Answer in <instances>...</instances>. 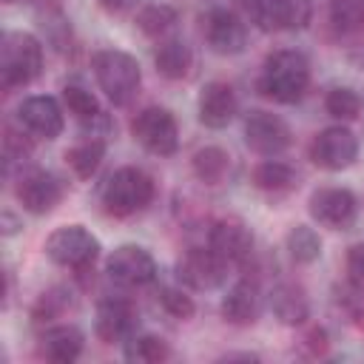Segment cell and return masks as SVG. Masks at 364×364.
<instances>
[{
	"label": "cell",
	"instance_id": "30bf717a",
	"mask_svg": "<svg viewBox=\"0 0 364 364\" xmlns=\"http://www.w3.org/2000/svg\"><path fill=\"white\" fill-rule=\"evenodd\" d=\"M105 270H108V276L117 284H125V287H142V284H151L156 279V262L139 245H122V247H117L108 256Z\"/></svg>",
	"mask_w": 364,
	"mask_h": 364
},
{
	"label": "cell",
	"instance_id": "ffe728a7",
	"mask_svg": "<svg viewBox=\"0 0 364 364\" xmlns=\"http://www.w3.org/2000/svg\"><path fill=\"white\" fill-rule=\"evenodd\" d=\"M82 347H85V336L74 327V324H57V327H48L40 338V350L48 361L54 364H71L82 355Z\"/></svg>",
	"mask_w": 364,
	"mask_h": 364
},
{
	"label": "cell",
	"instance_id": "5bb4252c",
	"mask_svg": "<svg viewBox=\"0 0 364 364\" xmlns=\"http://www.w3.org/2000/svg\"><path fill=\"white\" fill-rule=\"evenodd\" d=\"M17 119H20V125H23L28 134H34V136H40V139H54V136H60L63 122H65L60 102H57L54 97H46V94H34V97L23 100L20 108H17Z\"/></svg>",
	"mask_w": 364,
	"mask_h": 364
},
{
	"label": "cell",
	"instance_id": "52a82bcc",
	"mask_svg": "<svg viewBox=\"0 0 364 364\" xmlns=\"http://www.w3.org/2000/svg\"><path fill=\"white\" fill-rule=\"evenodd\" d=\"M247 14L262 31H296L313 17V0H247Z\"/></svg>",
	"mask_w": 364,
	"mask_h": 364
},
{
	"label": "cell",
	"instance_id": "1f68e13d",
	"mask_svg": "<svg viewBox=\"0 0 364 364\" xmlns=\"http://www.w3.org/2000/svg\"><path fill=\"white\" fill-rule=\"evenodd\" d=\"M324 108L336 119H355L361 114V97L353 88H333L324 97Z\"/></svg>",
	"mask_w": 364,
	"mask_h": 364
},
{
	"label": "cell",
	"instance_id": "44dd1931",
	"mask_svg": "<svg viewBox=\"0 0 364 364\" xmlns=\"http://www.w3.org/2000/svg\"><path fill=\"white\" fill-rule=\"evenodd\" d=\"M267 301H270L273 316H276L282 324L296 327V324H304L307 316H310V301H307L304 290H301L299 284H293V282L276 284V287L270 290V299H267Z\"/></svg>",
	"mask_w": 364,
	"mask_h": 364
},
{
	"label": "cell",
	"instance_id": "2e32d148",
	"mask_svg": "<svg viewBox=\"0 0 364 364\" xmlns=\"http://www.w3.org/2000/svg\"><path fill=\"white\" fill-rule=\"evenodd\" d=\"M17 199L28 213H48L63 199V182L48 171H31L17 182Z\"/></svg>",
	"mask_w": 364,
	"mask_h": 364
},
{
	"label": "cell",
	"instance_id": "603a6c76",
	"mask_svg": "<svg viewBox=\"0 0 364 364\" xmlns=\"http://www.w3.org/2000/svg\"><path fill=\"white\" fill-rule=\"evenodd\" d=\"M102 156H105V139L102 136H94V134L65 151V162L71 165V171L80 179L94 176L97 168H100V162H102Z\"/></svg>",
	"mask_w": 364,
	"mask_h": 364
},
{
	"label": "cell",
	"instance_id": "ac0fdd59",
	"mask_svg": "<svg viewBox=\"0 0 364 364\" xmlns=\"http://www.w3.org/2000/svg\"><path fill=\"white\" fill-rule=\"evenodd\" d=\"M196 108H199V122L202 125H208V128H225L236 117V108H239L236 91L228 82L213 80V82H208L202 88Z\"/></svg>",
	"mask_w": 364,
	"mask_h": 364
},
{
	"label": "cell",
	"instance_id": "7c38bea8",
	"mask_svg": "<svg viewBox=\"0 0 364 364\" xmlns=\"http://www.w3.org/2000/svg\"><path fill=\"white\" fill-rule=\"evenodd\" d=\"M225 270H228V262H222L210 247H191L176 264L179 282L193 290L219 287L225 282Z\"/></svg>",
	"mask_w": 364,
	"mask_h": 364
},
{
	"label": "cell",
	"instance_id": "3957f363",
	"mask_svg": "<svg viewBox=\"0 0 364 364\" xmlns=\"http://www.w3.org/2000/svg\"><path fill=\"white\" fill-rule=\"evenodd\" d=\"M94 77L97 85L102 88V94L114 102V105H128L142 82V71L139 63L117 48H105L94 54Z\"/></svg>",
	"mask_w": 364,
	"mask_h": 364
},
{
	"label": "cell",
	"instance_id": "f546056e",
	"mask_svg": "<svg viewBox=\"0 0 364 364\" xmlns=\"http://www.w3.org/2000/svg\"><path fill=\"white\" fill-rule=\"evenodd\" d=\"M68 307H71V290H65V287H51V290H46V293L37 299V304L31 307V318H34V324H48V321L60 318Z\"/></svg>",
	"mask_w": 364,
	"mask_h": 364
},
{
	"label": "cell",
	"instance_id": "4fadbf2b",
	"mask_svg": "<svg viewBox=\"0 0 364 364\" xmlns=\"http://www.w3.org/2000/svg\"><path fill=\"white\" fill-rule=\"evenodd\" d=\"M208 247L228 264H245L253 253V236L239 219H219L210 228Z\"/></svg>",
	"mask_w": 364,
	"mask_h": 364
},
{
	"label": "cell",
	"instance_id": "d6986e66",
	"mask_svg": "<svg viewBox=\"0 0 364 364\" xmlns=\"http://www.w3.org/2000/svg\"><path fill=\"white\" fill-rule=\"evenodd\" d=\"M259 313H262V293H259V287H256L253 282H247V279L236 282V284L228 290V296L222 299V316H225V321H230V324H236V327L253 324V321L259 318Z\"/></svg>",
	"mask_w": 364,
	"mask_h": 364
},
{
	"label": "cell",
	"instance_id": "83f0119b",
	"mask_svg": "<svg viewBox=\"0 0 364 364\" xmlns=\"http://www.w3.org/2000/svg\"><path fill=\"white\" fill-rule=\"evenodd\" d=\"M173 23H176V9L168 6V3L142 6L139 14H136V26H139V31L148 34V37H162Z\"/></svg>",
	"mask_w": 364,
	"mask_h": 364
},
{
	"label": "cell",
	"instance_id": "cb8c5ba5",
	"mask_svg": "<svg viewBox=\"0 0 364 364\" xmlns=\"http://www.w3.org/2000/svg\"><path fill=\"white\" fill-rule=\"evenodd\" d=\"M299 182L296 171L287 165V162H279V159H264L256 165L253 171V185L267 191V193H284V191H293Z\"/></svg>",
	"mask_w": 364,
	"mask_h": 364
},
{
	"label": "cell",
	"instance_id": "d590c367",
	"mask_svg": "<svg viewBox=\"0 0 364 364\" xmlns=\"http://www.w3.org/2000/svg\"><path fill=\"white\" fill-rule=\"evenodd\" d=\"M3 222H6V233H14V219H11L9 213L3 216Z\"/></svg>",
	"mask_w": 364,
	"mask_h": 364
},
{
	"label": "cell",
	"instance_id": "8fae6325",
	"mask_svg": "<svg viewBox=\"0 0 364 364\" xmlns=\"http://www.w3.org/2000/svg\"><path fill=\"white\" fill-rule=\"evenodd\" d=\"M358 202L347 188H318L310 196V216L333 230H347L355 222Z\"/></svg>",
	"mask_w": 364,
	"mask_h": 364
},
{
	"label": "cell",
	"instance_id": "f1b7e54d",
	"mask_svg": "<svg viewBox=\"0 0 364 364\" xmlns=\"http://www.w3.org/2000/svg\"><path fill=\"white\" fill-rule=\"evenodd\" d=\"M63 102H65V108L80 122H100L102 119V111L97 105V97L91 91H85L82 85H65L63 88Z\"/></svg>",
	"mask_w": 364,
	"mask_h": 364
},
{
	"label": "cell",
	"instance_id": "7402d4cb",
	"mask_svg": "<svg viewBox=\"0 0 364 364\" xmlns=\"http://www.w3.org/2000/svg\"><path fill=\"white\" fill-rule=\"evenodd\" d=\"M154 63H156V71L168 80H182L188 71H191V63H193V54L188 48L185 40L179 37H168L156 46L154 51Z\"/></svg>",
	"mask_w": 364,
	"mask_h": 364
},
{
	"label": "cell",
	"instance_id": "d4e9b609",
	"mask_svg": "<svg viewBox=\"0 0 364 364\" xmlns=\"http://www.w3.org/2000/svg\"><path fill=\"white\" fill-rule=\"evenodd\" d=\"M191 165H193V173L205 185H219L230 171V156H228V151H222L216 145H208V148H199L193 154Z\"/></svg>",
	"mask_w": 364,
	"mask_h": 364
},
{
	"label": "cell",
	"instance_id": "4dcf8cb0",
	"mask_svg": "<svg viewBox=\"0 0 364 364\" xmlns=\"http://www.w3.org/2000/svg\"><path fill=\"white\" fill-rule=\"evenodd\" d=\"M330 20L338 31H358L364 28V0H333Z\"/></svg>",
	"mask_w": 364,
	"mask_h": 364
},
{
	"label": "cell",
	"instance_id": "7a4b0ae2",
	"mask_svg": "<svg viewBox=\"0 0 364 364\" xmlns=\"http://www.w3.org/2000/svg\"><path fill=\"white\" fill-rule=\"evenodd\" d=\"M43 46L28 31H9L0 46V82L6 91L23 88L40 77Z\"/></svg>",
	"mask_w": 364,
	"mask_h": 364
},
{
	"label": "cell",
	"instance_id": "ba28073f",
	"mask_svg": "<svg viewBox=\"0 0 364 364\" xmlns=\"http://www.w3.org/2000/svg\"><path fill=\"white\" fill-rule=\"evenodd\" d=\"M358 156V139L344 125H330L316 134L310 145V159L324 171H344Z\"/></svg>",
	"mask_w": 364,
	"mask_h": 364
},
{
	"label": "cell",
	"instance_id": "8d00e7d4",
	"mask_svg": "<svg viewBox=\"0 0 364 364\" xmlns=\"http://www.w3.org/2000/svg\"><path fill=\"white\" fill-rule=\"evenodd\" d=\"M6 3H28V0H6Z\"/></svg>",
	"mask_w": 364,
	"mask_h": 364
},
{
	"label": "cell",
	"instance_id": "5b68a950",
	"mask_svg": "<svg viewBox=\"0 0 364 364\" xmlns=\"http://www.w3.org/2000/svg\"><path fill=\"white\" fill-rule=\"evenodd\" d=\"M46 256L60 267L85 270L100 256V242L82 225H65V228H57L46 239Z\"/></svg>",
	"mask_w": 364,
	"mask_h": 364
},
{
	"label": "cell",
	"instance_id": "277c9868",
	"mask_svg": "<svg viewBox=\"0 0 364 364\" xmlns=\"http://www.w3.org/2000/svg\"><path fill=\"white\" fill-rule=\"evenodd\" d=\"M154 199V179L142 168H119L102 188V205L111 216H131L148 208Z\"/></svg>",
	"mask_w": 364,
	"mask_h": 364
},
{
	"label": "cell",
	"instance_id": "9a60e30c",
	"mask_svg": "<svg viewBox=\"0 0 364 364\" xmlns=\"http://www.w3.org/2000/svg\"><path fill=\"white\" fill-rule=\"evenodd\" d=\"M205 40L208 46L216 51V54H239L245 51V43H247V28L245 23L228 11V9H213L208 17H205Z\"/></svg>",
	"mask_w": 364,
	"mask_h": 364
},
{
	"label": "cell",
	"instance_id": "4316f807",
	"mask_svg": "<svg viewBox=\"0 0 364 364\" xmlns=\"http://www.w3.org/2000/svg\"><path fill=\"white\" fill-rule=\"evenodd\" d=\"M171 355L168 344L156 336H131L125 338V358L136 364H156Z\"/></svg>",
	"mask_w": 364,
	"mask_h": 364
},
{
	"label": "cell",
	"instance_id": "9c48e42d",
	"mask_svg": "<svg viewBox=\"0 0 364 364\" xmlns=\"http://www.w3.org/2000/svg\"><path fill=\"white\" fill-rule=\"evenodd\" d=\"M245 142L262 156H279L290 145V128L270 111H250L245 119Z\"/></svg>",
	"mask_w": 364,
	"mask_h": 364
},
{
	"label": "cell",
	"instance_id": "484cf974",
	"mask_svg": "<svg viewBox=\"0 0 364 364\" xmlns=\"http://www.w3.org/2000/svg\"><path fill=\"white\" fill-rule=\"evenodd\" d=\"M287 250L293 256V262L299 264H310L321 256V239L313 228L307 225H296L290 233H287Z\"/></svg>",
	"mask_w": 364,
	"mask_h": 364
},
{
	"label": "cell",
	"instance_id": "e575fe53",
	"mask_svg": "<svg viewBox=\"0 0 364 364\" xmlns=\"http://www.w3.org/2000/svg\"><path fill=\"white\" fill-rule=\"evenodd\" d=\"M100 6H102L105 11H111V14H119V11L131 9V6H134V0H100Z\"/></svg>",
	"mask_w": 364,
	"mask_h": 364
},
{
	"label": "cell",
	"instance_id": "d6a6232c",
	"mask_svg": "<svg viewBox=\"0 0 364 364\" xmlns=\"http://www.w3.org/2000/svg\"><path fill=\"white\" fill-rule=\"evenodd\" d=\"M159 304L173 318H191L193 316V299L179 287H159Z\"/></svg>",
	"mask_w": 364,
	"mask_h": 364
},
{
	"label": "cell",
	"instance_id": "836d02e7",
	"mask_svg": "<svg viewBox=\"0 0 364 364\" xmlns=\"http://www.w3.org/2000/svg\"><path fill=\"white\" fill-rule=\"evenodd\" d=\"M347 273L353 282H364V245L350 247L347 253Z\"/></svg>",
	"mask_w": 364,
	"mask_h": 364
},
{
	"label": "cell",
	"instance_id": "8992f818",
	"mask_svg": "<svg viewBox=\"0 0 364 364\" xmlns=\"http://www.w3.org/2000/svg\"><path fill=\"white\" fill-rule=\"evenodd\" d=\"M131 134L154 156H171L179 148L176 119H173V114L168 108H159V105L142 108L131 122Z\"/></svg>",
	"mask_w": 364,
	"mask_h": 364
},
{
	"label": "cell",
	"instance_id": "6da1fadb",
	"mask_svg": "<svg viewBox=\"0 0 364 364\" xmlns=\"http://www.w3.org/2000/svg\"><path fill=\"white\" fill-rule=\"evenodd\" d=\"M310 85V63L301 51L282 48L264 60L259 74V91L273 102H299Z\"/></svg>",
	"mask_w": 364,
	"mask_h": 364
},
{
	"label": "cell",
	"instance_id": "e0dca14e",
	"mask_svg": "<svg viewBox=\"0 0 364 364\" xmlns=\"http://www.w3.org/2000/svg\"><path fill=\"white\" fill-rule=\"evenodd\" d=\"M134 324H136V310L128 299H102L97 304V336L105 344L114 341H125L134 336Z\"/></svg>",
	"mask_w": 364,
	"mask_h": 364
}]
</instances>
